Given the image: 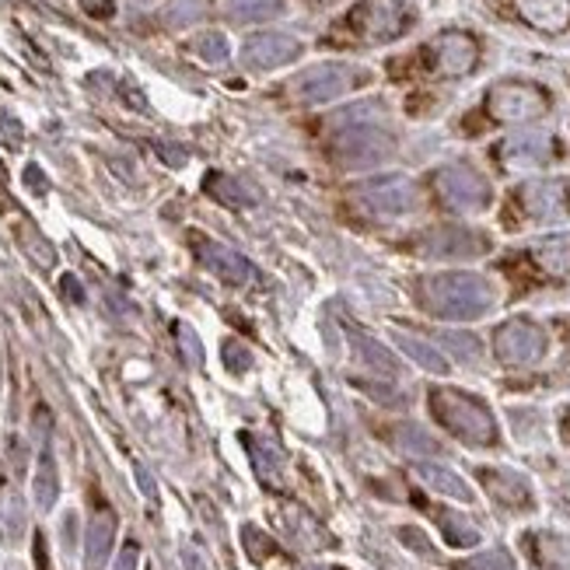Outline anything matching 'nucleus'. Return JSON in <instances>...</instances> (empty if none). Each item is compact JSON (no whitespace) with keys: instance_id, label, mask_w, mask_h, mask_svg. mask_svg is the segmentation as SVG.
Segmentation results:
<instances>
[{"instance_id":"nucleus-1","label":"nucleus","mask_w":570,"mask_h":570,"mask_svg":"<svg viewBox=\"0 0 570 570\" xmlns=\"http://www.w3.org/2000/svg\"><path fill=\"white\" fill-rule=\"evenodd\" d=\"M498 294L480 274H431L416 281V305L452 322L480 318L493 308Z\"/></svg>"},{"instance_id":"nucleus-2","label":"nucleus","mask_w":570,"mask_h":570,"mask_svg":"<svg viewBox=\"0 0 570 570\" xmlns=\"http://www.w3.org/2000/svg\"><path fill=\"white\" fill-rule=\"evenodd\" d=\"M504 277L511 281V294L522 297L535 287H563L570 284V235L539 238L525 249L511 253L504 263Z\"/></svg>"},{"instance_id":"nucleus-3","label":"nucleus","mask_w":570,"mask_h":570,"mask_svg":"<svg viewBox=\"0 0 570 570\" xmlns=\"http://www.w3.org/2000/svg\"><path fill=\"white\" fill-rule=\"evenodd\" d=\"M416 24L413 0H361L333 29V42L385 46L403 39Z\"/></svg>"},{"instance_id":"nucleus-4","label":"nucleus","mask_w":570,"mask_h":570,"mask_svg":"<svg viewBox=\"0 0 570 570\" xmlns=\"http://www.w3.org/2000/svg\"><path fill=\"white\" fill-rule=\"evenodd\" d=\"M431 413L438 424L452 438H459L462 444H473V449H498V441H501L498 420H493L490 406L483 400H476V395L438 385V389H431Z\"/></svg>"},{"instance_id":"nucleus-5","label":"nucleus","mask_w":570,"mask_h":570,"mask_svg":"<svg viewBox=\"0 0 570 570\" xmlns=\"http://www.w3.org/2000/svg\"><path fill=\"white\" fill-rule=\"evenodd\" d=\"M570 217V183L567 179H529L514 186L508 207L501 210V225L518 232L529 225H557Z\"/></svg>"},{"instance_id":"nucleus-6","label":"nucleus","mask_w":570,"mask_h":570,"mask_svg":"<svg viewBox=\"0 0 570 570\" xmlns=\"http://www.w3.org/2000/svg\"><path fill=\"white\" fill-rule=\"evenodd\" d=\"M553 109V95L522 78H508L487 88L483 98V116L490 122H504V127H518V122H535L542 116H550Z\"/></svg>"},{"instance_id":"nucleus-7","label":"nucleus","mask_w":570,"mask_h":570,"mask_svg":"<svg viewBox=\"0 0 570 570\" xmlns=\"http://www.w3.org/2000/svg\"><path fill=\"white\" fill-rule=\"evenodd\" d=\"M480 39L465 29H449L434 36L424 49L416 53L420 70L428 78H441V81H459L465 73H473L480 67Z\"/></svg>"},{"instance_id":"nucleus-8","label":"nucleus","mask_w":570,"mask_h":570,"mask_svg":"<svg viewBox=\"0 0 570 570\" xmlns=\"http://www.w3.org/2000/svg\"><path fill=\"white\" fill-rule=\"evenodd\" d=\"M371 81V73L351 63H318L308 67L305 73H297L291 81V95L305 106H318V102H336V98L357 91L361 85Z\"/></svg>"},{"instance_id":"nucleus-9","label":"nucleus","mask_w":570,"mask_h":570,"mask_svg":"<svg viewBox=\"0 0 570 570\" xmlns=\"http://www.w3.org/2000/svg\"><path fill=\"white\" fill-rule=\"evenodd\" d=\"M438 200L455 214H480L493 204V186L480 176L473 165H444L434 171Z\"/></svg>"},{"instance_id":"nucleus-10","label":"nucleus","mask_w":570,"mask_h":570,"mask_svg":"<svg viewBox=\"0 0 570 570\" xmlns=\"http://www.w3.org/2000/svg\"><path fill=\"white\" fill-rule=\"evenodd\" d=\"M354 204L382 220H400L420 207V189L406 176H382L367 179L354 189Z\"/></svg>"},{"instance_id":"nucleus-11","label":"nucleus","mask_w":570,"mask_h":570,"mask_svg":"<svg viewBox=\"0 0 570 570\" xmlns=\"http://www.w3.org/2000/svg\"><path fill=\"white\" fill-rule=\"evenodd\" d=\"M493 354L508 367H529L550 354V333L532 318H511L493 333Z\"/></svg>"},{"instance_id":"nucleus-12","label":"nucleus","mask_w":570,"mask_h":570,"mask_svg":"<svg viewBox=\"0 0 570 570\" xmlns=\"http://www.w3.org/2000/svg\"><path fill=\"white\" fill-rule=\"evenodd\" d=\"M395 151V137L382 130L379 122H354V127H343L333 140V155L346 168H367L392 158Z\"/></svg>"},{"instance_id":"nucleus-13","label":"nucleus","mask_w":570,"mask_h":570,"mask_svg":"<svg viewBox=\"0 0 570 570\" xmlns=\"http://www.w3.org/2000/svg\"><path fill=\"white\" fill-rule=\"evenodd\" d=\"M563 155V147L553 134H542V130H525V134H514L508 140H501L493 147V158L504 171H529V168H542Z\"/></svg>"},{"instance_id":"nucleus-14","label":"nucleus","mask_w":570,"mask_h":570,"mask_svg":"<svg viewBox=\"0 0 570 570\" xmlns=\"http://www.w3.org/2000/svg\"><path fill=\"white\" fill-rule=\"evenodd\" d=\"M416 253L428 259H473L490 253V238L473 228H431L416 238Z\"/></svg>"},{"instance_id":"nucleus-15","label":"nucleus","mask_w":570,"mask_h":570,"mask_svg":"<svg viewBox=\"0 0 570 570\" xmlns=\"http://www.w3.org/2000/svg\"><path fill=\"white\" fill-rule=\"evenodd\" d=\"M302 57V42L287 32H259L242 46V63L249 70H277Z\"/></svg>"},{"instance_id":"nucleus-16","label":"nucleus","mask_w":570,"mask_h":570,"mask_svg":"<svg viewBox=\"0 0 570 570\" xmlns=\"http://www.w3.org/2000/svg\"><path fill=\"white\" fill-rule=\"evenodd\" d=\"M476 476L498 508H504V511H532L535 508V493H532L529 480L511 473V469H480Z\"/></svg>"},{"instance_id":"nucleus-17","label":"nucleus","mask_w":570,"mask_h":570,"mask_svg":"<svg viewBox=\"0 0 570 570\" xmlns=\"http://www.w3.org/2000/svg\"><path fill=\"white\" fill-rule=\"evenodd\" d=\"M511 11L542 36H560L570 29V0H511Z\"/></svg>"},{"instance_id":"nucleus-18","label":"nucleus","mask_w":570,"mask_h":570,"mask_svg":"<svg viewBox=\"0 0 570 570\" xmlns=\"http://www.w3.org/2000/svg\"><path fill=\"white\" fill-rule=\"evenodd\" d=\"M522 547L539 570H567L570 567V539H563L557 532H529L522 539Z\"/></svg>"},{"instance_id":"nucleus-19","label":"nucleus","mask_w":570,"mask_h":570,"mask_svg":"<svg viewBox=\"0 0 570 570\" xmlns=\"http://www.w3.org/2000/svg\"><path fill=\"white\" fill-rule=\"evenodd\" d=\"M416 476L424 480L431 490H438L441 498H452V501H462V504L473 501V490H469V483H465L459 473H452V469L431 465V462H420V465H416Z\"/></svg>"},{"instance_id":"nucleus-20","label":"nucleus","mask_w":570,"mask_h":570,"mask_svg":"<svg viewBox=\"0 0 570 570\" xmlns=\"http://www.w3.org/2000/svg\"><path fill=\"white\" fill-rule=\"evenodd\" d=\"M431 514H434V522L441 525V535H444V542H449V547L469 550V547H476V542H480V529L469 522L465 514L449 511V508H431Z\"/></svg>"},{"instance_id":"nucleus-21","label":"nucleus","mask_w":570,"mask_h":570,"mask_svg":"<svg viewBox=\"0 0 570 570\" xmlns=\"http://www.w3.org/2000/svg\"><path fill=\"white\" fill-rule=\"evenodd\" d=\"M200 253L207 259V266L214 269L217 277H225L228 284H245L249 281V263H245L242 256H235L232 249H225V245H214V242H204Z\"/></svg>"},{"instance_id":"nucleus-22","label":"nucleus","mask_w":570,"mask_h":570,"mask_svg":"<svg viewBox=\"0 0 570 570\" xmlns=\"http://www.w3.org/2000/svg\"><path fill=\"white\" fill-rule=\"evenodd\" d=\"M207 193L225 207H253V204H259V193L249 183H242L235 176H220V171L207 179Z\"/></svg>"},{"instance_id":"nucleus-23","label":"nucleus","mask_w":570,"mask_h":570,"mask_svg":"<svg viewBox=\"0 0 570 570\" xmlns=\"http://www.w3.org/2000/svg\"><path fill=\"white\" fill-rule=\"evenodd\" d=\"M395 343L403 346V351L424 367V371H434V375H444L449 371V361H444L441 354H438V346H431L428 340H416V336H410V333H403V330H395Z\"/></svg>"},{"instance_id":"nucleus-24","label":"nucleus","mask_w":570,"mask_h":570,"mask_svg":"<svg viewBox=\"0 0 570 570\" xmlns=\"http://www.w3.org/2000/svg\"><path fill=\"white\" fill-rule=\"evenodd\" d=\"M287 11L284 0H228L225 14L232 21H266V18H281Z\"/></svg>"},{"instance_id":"nucleus-25","label":"nucleus","mask_w":570,"mask_h":570,"mask_svg":"<svg viewBox=\"0 0 570 570\" xmlns=\"http://www.w3.org/2000/svg\"><path fill=\"white\" fill-rule=\"evenodd\" d=\"M287 522H291V529H294V535H302L308 547H326L330 542V535H326V529H322L315 518L308 514V511H302L297 504H291L287 508Z\"/></svg>"},{"instance_id":"nucleus-26","label":"nucleus","mask_w":570,"mask_h":570,"mask_svg":"<svg viewBox=\"0 0 570 570\" xmlns=\"http://www.w3.org/2000/svg\"><path fill=\"white\" fill-rule=\"evenodd\" d=\"M189 49L196 57H204L207 63H225L228 57H232V46H228V39L220 36V32H204V36H196L193 42H189Z\"/></svg>"},{"instance_id":"nucleus-27","label":"nucleus","mask_w":570,"mask_h":570,"mask_svg":"<svg viewBox=\"0 0 570 570\" xmlns=\"http://www.w3.org/2000/svg\"><path fill=\"white\" fill-rule=\"evenodd\" d=\"M354 343H357V351H361V361H367L371 367L385 371V375H395V371H400V364H395V357L385 351L382 343H375L371 336H361V333H354Z\"/></svg>"},{"instance_id":"nucleus-28","label":"nucleus","mask_w":570,"mask_h":570,"mask_svg":"<svg viewBox=\"0 0 570 570\" xmlns=\"http://www.w3.org/2000/svg\"><path fill=\"white\" fill-rule=\"evenodd\" d=\"M395 444H400L403 452H413V455H438V441L413 424L395 428Z\"/></svg>"},{"instance_id":"nucleus-29","label":"nucleus","mask_w":570,"mask_h":570,"mask_svg":"<svg viewBox=\"0 0 570 570\" xmlns=\"http://www.w3.org/2000/svg\"><path fill=\"white\" fill-rule=\"evenodd\" d=\"M112 514L109 511H98V518L91 522V539H88V553H91V563L106 560L109 553V542H112Z\"/></svg>"},{"instance_id":"nucleus-30","label":"nucleus","mask_w":570,"mask_h":570,"mask_svg":"<svg viewBox=\"0 0 570 570\" xmlns=\"http://www.w3.org/2000/svg\"><path fill=\"white\" fill-rule=\"evenodd\" d=\"M441 343L449 346V351H455V357L465 361V364H476V361H480V340H476V336H465V333H441Z\"/></svg>"},{"instance_id":"nucleus-31","label":"nucleus","mask_w":570,"mask_h":570,"mask_svg":"<svg viewBox=\"0 0 570 570\" xmlns=\"http://www.w3.org/2000/svg\"><path fill=\"white\" fill-rule=\"evenodd\" d=\"M459 570H514V560L504 550H487L459 563Z\"/></svg>"},{"instance_id":"nucleus-32","label":"nucleus","mask_w":570,"mask_h":570,"mask_svg":"<svg viewBox=\"0 0 570 570\" xmlns=\"http://www.w3.org/2000/svg\"><path fill=\"white\" fill-rule=\"evenodd\" d=\"M242 539H245V550H249V557L253 560H259V563H266V557H281V550L274 547V539H266L259 529H242Z\"/></svg>"},{"instance_id":"nucleus-33","label":"nucleus","mask_w":570,"mask_h":570,"mask_svg":"<svg viewBox=\"0 0 570 570\" xmlns=\"http://www.w3.org/2000/svg\"><path fill=\"white\" fill-rule=\"evenodd\" d=\"M400 539L406 542V547H413L416 553H424V557H431L434 550H431V542L424 539V535H420L416 529H400Z\"/></svg>"},{"instance_id":"nucleus-34","label":"nucleus","mask_w":570,"mask_h":570,"mask_svg":"<svg viewBox=\"0 0 570 570\" xmlns=\"http://www.w3.org/2000/svg\"><path fill=\"white\" fill-rule=\"evenodd\" d=\"M134 567H137V547L130 542V547L122 550V557H119V567H116V570H134Z\"/></svg>"},{"instance_id":"nucleus-35","label":"nucleus","mask_w":570,"mask_h":570,"mask_svg":"<svg viewBox=\"0 0 570 570\" xmlns=\"http://www.w3.org/2000/svg\"><path fill=\"white\" fill-rule=\"evenodd\" d=\"M560 438H563V441L570 444V406H567V410L560 413Z\"/></svg>"},{"instance_id":"nucleus-36","label":"nucleus","mask_w":570,"mask_h":570,"mask_svg":"<svg viewBox=\"0 0 570 570\" xmlns=\"http://www.w3.org/2000/svg\"><path fill=\"white\" fill-rule=\"evenodd\" d=\"M308 4H318V8H330V4H336V0H308Z\"/></svg>"},{"instance_id":"nucleus-37","label":"nucleus","mask_w":570,"mask_h":570,"mask_svg":"<svg viewBox=\"0 0 570 570\" xmlns=\"http://www.w3.org/2000/svg\"><path fill=\"white\" fill-rule=\"evenodd\" d=\"M305 570H336V567H305Z\"/></svg>"}]
</instances>
